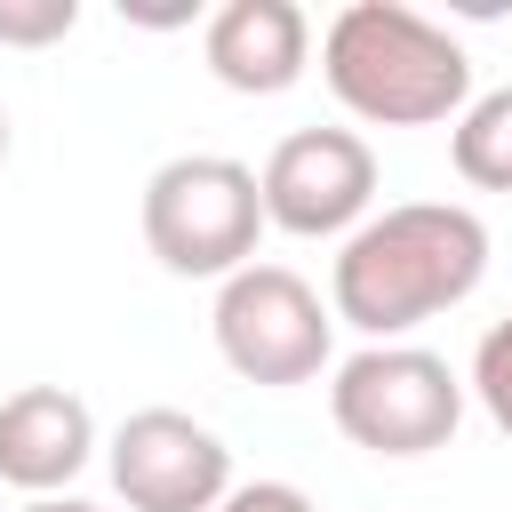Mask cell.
<instances>
[{
    "mask_svg": "<svg viewBox=\"0 0 512 512\" xmlns=\"http://www.w3.org/2000/svg\"><path fill=\"white\" fill-rule=\"evenodd\" d=\"M488 280V224L464 200H400L344 232L328 272V312L368 344H400L408 328L456 312Z\"/></svg>",
    "mask_w": 512,
    "mask_h": 512,
    "instance_id": "6da1fadb",
    "label": "cell"
},
{
    "mask_svg": "<svg viewBox=\"0 0 512 512\" xmlns=\"http://www.w3.org/2000/svg\"><path fill=\"white\" fill-rule=\"evenodd\" d=\"M320 80L376 128H432L472 104V56L448 24L400 0H352L320 32Z\"/></svg>",
    "mask_w": 512,
    "mask_h": 512,
    "instance_id": "7a4b0ae2",
    "label": "cell"
},
{
    "mask_svg": "<svg viewBox=\"0 0 512 512\" xmlns=\"http://www.w3.org/2000/svg\"><path fill=\"white\" fill-rule=\"evenodd\" d=\"M264 232V200H256V168L224 160V152H176L152 168L144 184V248L160 256V272L176 280H232L256 256Z\"/></svg>",
    "mask_w": 512,
    "mask_h": 512,
    "instance_id": "3957f363",
    "label": "cell"
},
{
    "mask_svg": "<svg viewBox=\"0 0 512 512\" xmlns=\"http://www.w3.org/2000/svg\"><path fill=\"white\" fill-rule=\"evenodd\" d=\"M328 416L368 456H432L464 424V376L424 344H368L336 368Z\"/></svg>",
    "mask_w": 512,
    "mask_h": 512,
    "instance_id": "277c9868",
    "label": "cell"
},
{
    "mask_svg": "<svg viewBox=\"0 0 512 512\" xmlns=\"http://www.w3.org/2000/svg\"><path fill=\"white\" fill-rule=\"evenodd\" d=\"M208 328H216V352H224L232 376L280 392V384H312V376L328 368V328H336V312L320 304V288H312L304 272H288V264H240V272L216 288Z\"/></svg>",
    "mask_w": 512,
    "mask_h": 512,
    "instance_id": "5b68a950",
    "label": "cell"
},
{
    "mask_svg": "<svg viewBox=\"0 0 512 512\" xmlns=\"http://www.w3.org/2000/svg\"><path fill=\"white\" fill-rule=\"evenodd\" d=\"M256 200H264V224H280L296 240L360 232L368 200H376V152L352 128H296V136L272 144V160L256 176Z\"/></svg>",
    "mask_w": 512,
    "mask_h": 512,
    "instance_id": "8992f818",
    "label": "cell"
},
{
    "mask_svg": "<svg viewBox=\"0 0 512 512\" xmlns=\"http://www.w3.org/2000/svg\"><path fill=\"white\" fill-rule=\"evenodd\" d=\"M104 464L128 512H216L232 496V448L184 408H136Z\"/></svg>",
    "mask_w": 512,
    "mask_h": 512,
    "instance_id": "52a82bcc",
    "label": "cell"
},
{
    "mask_svg": "<svg viewBox=\"0 0 512 512\" xmlns=\"http://www.w3.org/2000/svg\"><path fill=\"white\" fill-rule=\"evenodd\" d=\"M96 456V416L64 384H24L0 400V480L24 496H64Z\"/></svg>",
    "mask_w": 512,
    "mask_h": 512,
    "instance_id": "ba28073f",
    "label": "cell"
},
{
    "mask_svg": "<svg viewBox=\"0 0 512 512\" xmlns=\"http://www.w3.org/2000/svg\"><path fill=\"white\" fill-rule=\"evenodd\" d=\"M200 56L232 96H280L312 64V24L296 0H224L200 32Z\"/></svg>",
    "mask_w": 512,
    "mask_h": 512,
    "instance_id": "9c48e42d",
    "label": "cell"
},
{
    "mask_svg": "<svg viewBox=\"0 0 512 512\" xmlns=\"http://www.w3.org/2000/svg\"><path fill=\"white\" fill-rule=\"evenodd\" d=\"M448 160L472 192H512V88H488L456 112V136H448Z\"/></svg>",
    "mask_w": 512,
    "mask_h": 512,
    "instance_id": "30bf717a",
    "label": "cell"
},
{
    "mask_svg": "<svg viewBox=\"0 0 512 512\" xmlns=\"http://www.w3.org/2000/svg\"><path fill=\"white\" fill-rule=\"evenodd\" d=\"M464 384H472V400L488 408V424L512 440V312L472 344V376H464Z\"/></svg>",
    "mask_w": 512,
    "mask_h": 512,
    "instance_id": "8fae6325",
    "label": "cell"
},
{
    "mask_svg": "<svg viewBox=\"0 0 512 512\" xmlns=\"http://www.w3.org/2000/svg\"><path fill=\"white\" fill-rule=\"evenodd\" d=\"M80 24V0H0V48H48Z\"/></svg>",
    "mask_w": 512,
    "mask_h": 512,
    "instance_id": "7c38bea8",
    "label": "cell"
},
{
    "mask_svg": "<svg viewBox=\"0 0 512 512\" xmlns=\"http://www.w3.org/2000/svg\"><path fill=\"white\" fill-rule=\"evenodd\" d=\"M216 512H312V496L288 488V480H248V488H232Z\"/></svg>",
    "mask_w": 512,
    "mask_h": 512,
    "instance_id": "4fadbf2b",
    "label": "cell"
},
{
    "mask_svg": "<svg viewBox=\"0 0 512 512\" xmlns=\"http://www.w3.org/2000/svg\"><path fill=\"white\" fill-rule=\"evenodd\" d=\"M24 512H96V504H88V496H32Z\"/></svg>",
    "mask_w": 512,
    "mask_h": 512,
    "instance_id": "5bb4252c",
    "label": "cell"
},
{
    "mask_svg": "<svg viewBox=\"0 0 512 512\" xmlns=\"http://www.w3.org/2000/svg\"><path fill=\"white\" fill-rule=\"evenodd\" d=\"M0 160H8V112H0Z\"/></svg>",
    "mask_w": 512,
    "mask_h": 512,
    "instance_id": "9a60e30c",
    "label": "cell"
}]
</instances>
